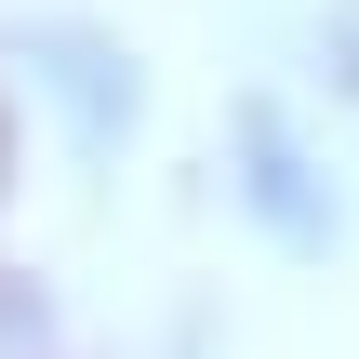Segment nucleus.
I'll return each mask as SVG.
<instances>
[{
	"mask_svg": "<svg viewBox=\"0 0 359 359\" xmlns=\"http://www.w3.org/2000/svg\"><path fill=\"white\" fill-rule=\"evenodd\" d=\"M240 160H253V173H240V200H253L293 253H320V240H333V200L306 187V147H293V120H280V107H253V120H240Z\"/></svg>",
	"mask_w": 359,
	"mask_h": 359,
	"instance_id": "obj_1",
	"label": "nucleus"
},
{
	"mask_svg": "<svg viewBox=\"0 0 359 359\" xmlns=\"http://www.w3.org/2000/svg\"><path fill=\"white\" fill-rule=\"evenodd\" d=\"M27 53H40V93L67 107V133H80V147H120V120H133L120 53H107V40H80V27H40Z\"/></svg>",
	"mask_w": 359,
	"mask_h": 359,
	"instance_id": "obj_2",
	"label": "nucleus"
}]
</instances>
